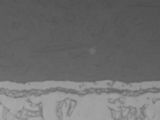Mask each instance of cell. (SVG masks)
Returning <instances> with one entry per match:
<instances>
[{
	"label": "cell",
	"instance_id": "cell-1",
	"mask_svg": "<svg viewBox=\"0 0 160 120\" xmlns=\"http://www.w3.org/2000/svg\"><path fill=\"white\" fill-rule=\"evenodd\" d=\"M70 120H111L108 99L90 95L81 98L70 116Z\"/></svg>",
	"mask_w": 160,
	"mask_h": 120
},
{
	"label": "cell",
	"instance_id": "cell-2",
	"mask_svg": "<svg viewBox=\"0 0 160 120\" xmlns=\"http://www.w3.org/2000/svg\"><path fill=\"white\" fill-rule=\"evenodd\" d=\"M28 120H43V119L41 116H32V117L28 118Z\"/></svg>",
	"mask_w": 160,
	"mask_h": 120
},
{
	"label": "cell",
	"instance_id": "cell-3",
	"mask_svg": "<svg viewBox=\"0 0 160 120\" xmlns=\"http://www.w3.org/2000/svg\"><path fill=\"white\" fill-rule=\"evenodd\" d=\"M89 53H90V54H96V48H91V49L89 50Z\"/></svg>",
	"mask_w": 160,
	"mask_h": 120
}]
</instances>
